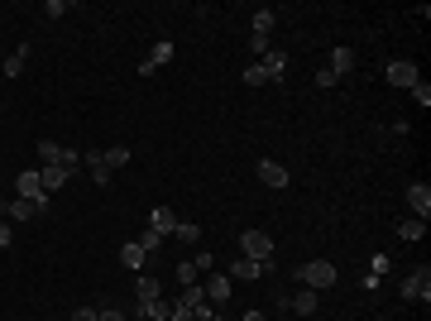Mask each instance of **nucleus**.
I'll use <instances>...</instances> for the list:
<instances>
[{"label": "nucleus", "instance_id": "f257e3e1", "mask_svg": "<svg viewBox=\"0 0 431 321\" xmlns=\"http://www.w3.org/2000/svg\"><path fill=\"white\" fill-rule=\"evenodd\" d=\"M297 283L312 288V293H326V288H336V264L331 259H312V264L297 268Z\"/></svg>", "mask_w": 431, "mask_h": 321}, {"label": "nucleus", "instance_id": "f03ea898", "mask_svg": "<svg viewBox=\"0 0 431 321\" xmlns=\"http://www.w3.org/2000/svg\"><path fill=\"white\" fill-rule=\"evenodd\" d=\"M240 259H254V264L273 268V240L264 235V230H244L240 235Z\"/></svg>", "mask_w": 431, "mask_h": 321}, {"label": "nucleus", "instance_id": "7ed1b4c3", "mask_svg": "<svg viewBox=\"0 0 431 321\" xmlns=\"http://www.w3.org/2000/svg\"><path fill=\"white\" fill-rule=\"evenodd\" d=\"M398 293H403L407 302H427V297H431V268H427V264L412 268L403 283H398Z\"/></svg>", "mask_w": 431, "mask_h": 321}, {"label": "nucleus", "instance_id": "20e7f679", "mask_svg": "<svg viewBox=\"0 0 431 321\" xmlns=\"http://www.w3.org/2000/svg\"><path fill=\"white\" fill-rule=\"evenodd\" d=\"M383 81H388V86H407V91H412V86L422 81V72H417V63H388Z\"/></svg>", "mask_w": 431, "mask_h": 321}, {"label": "nucleus", "instance_id": "39448f33", "mask_svg": "<svg viewBox=\"0 0 431 321\" xmlns=\"http://www.w3.org/2000/svg\"><path fill=\"white\" fill-rule=\"evenodd\" d=\"M48 211V202H29V197H15L5 202V221H34V216Z\"/></svg>", "mask_w": 431, "mask_h": 321}, {"label": "nucleus", "instance_id": "423d86ee", "mask_svg": "<svg viewBox=\"0 0 431 321\" xmlns=\"http://www.w3.org/2000/svg\"><path fill=\"white\" fill-rule=\"evenodd\" d=\"M259 67H264V77H269L273 86H283V81H288V53H278V48H269Z\"/></svg>", "mask_w": 431, "mask_h": 321}, {"label": "nucleus", "instance_id": "0eeeda50", "mask_svg": "<svg viewBox=\"0 0 431 321\" xmlns=\"http://www.w3.org/2000/svg\"><path fill=\"white\" fill-rule=\"evenodd\" d=\"M254 173H259V183H264V188H273V192H283V188H288V168H283V163L264 159L259 168H254Z\"/></svg>", "mask_w": 431, "mask_h": 321}, {"label": "nucleus", "instance_id": "6e6552de", "mask_svg": "<svg viewBox=\"0 0 431 321\" xmlns=\"http://www.w3.org/2000/svg\"><path fill=\"white\" fill-rule=\"evenodd\" d=\"M173 53H178V48H173V39H159V44H154V53H149L144 63H139V72H144V77H154V67L173 63Z\"/></svg>", "mask_w": 431, "mask_h": 321}, {"label": "nucleus", "instance_id": "1a4fd4ad", "mask_svg": "<svg viewBox=\"0 0 431 321\" xmlns=\"http://www.w3.org/2000/svg\"><path fill=\"white\" fill-rule=\"evenodd\" d=\"M15 192L29 197V202H48V192H44V183H39V173H34V168H25V173L15 178Z\"/></svg>", "mask_w": 431, "mask_h": 321}, {"label": "nucleus", "instance_id": "9d476101", "mask_svg": "<svg viewBox=\"0 0 431 321\" xmlns=\"http://www.w3.org/2000/svg\"><path fill=\"white\" fill-rule=\"evenodd\" d=\"M407 207H412L417 221H427V216H431V188H427V183H412V188H407Z\"/></svg>", "mask_w": 431, "mask_h": 321}, {"label": "nucleus", "instance_id": "9b49d317", "mask_svg": "<svg viewBox=\"0 0 431 321\" xmlns=\"http://www.w3.org/2000/svg\"><path fill=\"white\" fill-rule=\"evenodd\" d=\"M149 230H159L163 240H168V235L178 230V216H173V207H154V211H149Z\"/></svg>", "mask_w": 431, "mask_h": 321}, {"label": "nucleus", "instance_id": "f8f14e48", "mask_svg": "<svg viewBox=\"0 0 431 321\" xmlns=\"http://www.w3.org/2000/svg\"><path fill=\"white\" fill-rule=\"evenodd\" d=\"M317 307H321V297L312 293V288H302V293H293V297H288V312H297V317H312Z\"/></svg>", "mask_w": 431, "mask_h": 321}, {"label": "nucleus", "instance_id": "ddd939ff", "mask_svg": "<svg viewBox=\"0 0 431 321\" xmlns=\"http://www.w3.org/2000/svg\"><path fill=\"white\" fill-rule=\"evenodd\" d=\"M264 273H269V264H254V259H235L225 278H244V283H254V278H264Z\"/></svg>", "mask_w": 431, "mask_h": 321}, {"label": "nucleus", "instance_id": "4468645a", "mask_svg": "<svg viewBox=\"0 0 431 321\" xmlns=\"http://www.w3.org/2000/svg\"><path fill=\"white\" fill-rule=\"evenodd\" d=\"M67 178H72V173H62L58 163H44V168H39V183H44V192H48V197H53V192L62 188Z\"/></svg>", "mask_w": 431, "mask_h": 321}, {"label": "nucleus", "instance_id": "2eb2a0df", "mask_svg": "<svg viewBox=\"0 0 431 321\" xmlns=\"http://www.w3.org/2000/svg\"><path fill=\"white\" fill-rule=\"evenodd\" d=\"M81 163L91 168V178H96L101 188H106V183H110V168H106V159H101V149H86V154H81Z\"/></svg>", "mask_w": 431, "mask_h": 321}, {"label": "nucleus", "instance_id": "dca6fc26", "mask_svg": "<svg viewBox=\"0 0 431 321\" xmlns=\"http://www.w3.org/2000/svg\"><path fill=\"white\" fill-rule=\"evenodd\" d=\"M326 67H331L336 77H345V72L354 67V48H345V44H340V48H331V63H326Z\"/></svg>", "mask_w": 431, "mask_h": 321}, {"label": "nucleus", "instance_id": "f3484780", "mask_svg": "<svg viewBox=\"0 0 431 321\" xmlns=\"http://www.w3.org/2000/svg\"><path fill=\"white\" fill-rule=\"evenodd\" d=\"M135 302H159V278L135 273Z\"/></svg>", "mask_w": 431, "mask_h": 321}, {"label": "nucleus", "instance_id": "a211bd4d", "mask_svg": "<svg viewBox=\"0 0 431 321\" xmlns=\"http://www.w3.org/2000/svg\"><path fill=\"white\" fill-rule=\"evenodd\" d=\"M101 159H106V168H125V163L135 159V149H130V144H115V149H101Z\"/></svg>", "mask_w": 431, "mask_h": 321}, {"label": "nucleus", "instance_id": "6ab92c4d", "mask_svg": "<svg viewBox=\"0 0 431 321\" xmlns=\"http://www.w3.org/2000/svg\"><path fill=\"white\" fill-rule=\"evenodd\" d=\"M120 264L130 268V273H139V268H144V249H139L135 240H130V244H120Z\"/></svg>", "mask_w": 431, "mask_h": 321}, {"label": "nucleus", "instance_id": "aec40b11", "mask_svg": "<svg viewBox=\"0 0 431 321\" xmlns=\"http://www.w3.org/2000/svg\"><path fill=\"white\" fill-rule=\"evenodd\" d=\"M225 297H230V278L220 273V278H211V283H206V302H211V307H220Z\"/></svg>", "mask_w": 431, "mask_h": 321}, {"label": "nucleus", "instance_id": "412c9836", "mask_svg": "<svg viewBox=\"0 0 431 321\" xmlns=\"http://www.w3.org/2000/svg\"><path fill=\"white\" fill-rule=\"evenodd\" d=\"M398 235H403V240H427V221L407 216V221H398Z\"/></svg>", "mask_w": 431, "mask_h": 321}, {"label": "nucleus", "instance_id": "4be33fe9", "mask_svg": "<svg viewBox=\"0 0 431 321\" xmlns=\"http://www.w3.org/2000/svg\"><path fill=\"white\" fill-rule=\"evenodd\" d=\"M25 63H29V44H20L15 53L5 58V77H20V72H25Z\"/></svg>", "mask_w": 431, "mask_h": 321}, {"label": "nucleus", "instance_id": "5701e85b", "mask_svg": "<svg viewBox=\"0 0 431 321\" xmlns=\"http://www.w3.org/2000/svg\"><path fill=\"white\" fill-rule=\"evenodd\" d=\"M178 302L197 312V307H206V288H201V283H192V288H183V297H178Z\"/></svg>", "mask_w": 431, "mask_h": 321}, {"label": "nucleus", "instance_id": "b1692460", "mask_svg": "<svg viewBox=\"0 0 431 321\" xmlns=\"http://www.w3.org/2000/svg\"><path fill=\"white\" fill-rule=\"evenodd\" d=\"M173 240H187V244H197V240H201V225H197V221H178Z\"/></svg>", "mask_w": 431, "mask_h": 321}, {"label": "nucleus", "instance_id": "393cba45", "mask_svg": "<svg viewBox=\"0 0 431 321\" xmlns=\"http://www.w3.org/2000/svg\"><path fill=\"white\" fill-rule=\"evenodd\" d=\"M273 25H278V15H273V10H254V34H264V39H269Z\"/></svg>", "mask_w": 431, "mask_h": 321}, {"label": "nucleus", "instance_id": "a878e982", "mask_svg": "<svg viewBox=\"0 0 431 321\" xmlns=\"http://www.w3.org/2000/svg\"><path fill=\"white\" fill-rule=\"evenodd\" d=\"M39 159H44V163H58V159H62V144H53V139H39Z\"/></svg>", "mask_w": 431, "mask_h": 321}, {"label": "nucleus", "instance_id": "bb28decb", "mask_svg": "<svg viewBox=\"0 0 431 321\" xmlns=\"http://www.w3.org/2000/svg\"><path fill=\"white\" fill-rule=\"evenodd\" d=\"M178 283H183V288H192V283H201V273H197V264H178Z\"/></svg>", "mask_w": 431, "mask_h": 321}, {"label": "nucleus", "instance_id": "cd10ccee", "mask_svg": "<svg viewBox=\"0 0 431 321\" xmlns=\"http://www.w3.org/2000/svg\"><path fill=\"white\" fill-rule=\"evenodd\" d=\"M139 249H144V254H154V249H159V244H163V235H159V230H144V235H139Z\"/></svg>", "mask_w": 431, "mask_h": 321}, {"label": "nucleus", "instance_id": "c85d7f7f", "mask_svg": "<svg viewBox=\"0 0 431 321\" xmlns=\"http://www.w3.org/2000/svg\"><path fill=\"white\" fill-rule=\"evenodd\" d=\"M244 86H269V77H264V67L254 63V67H244Z\"/></svg>", "mask_w": 431, "mask_h": 321}, {"label": "nucleus", "instance_id": "c756f323", "mask_svg": "<svg viewBox=\"0 0 431 321\" xmlns=\"http://www.w3.org/2000/svg\"><path fill=\"white\" fill-rule=\"evenodd\" d=\"M62 15H67V0H48L44 5V20H62Z\"/></svg>", "mask_w": 431, "mask_h": 321}, {"label": "nucleus", "instance_id": "7c9ffc66", "mask_svg": "<svg viewBox=\"0 0 431 321\" xmlns=\"http://www.w3.org/2000/svg\"><path fill=\"white\" fill-rule=\"evenodd\" d=\"M192 264H197V273H211V268H216V254H211V249H201Z\"/></svg>", "mask_w": 431, "mask_h": 321}, {"label": "nucleus", "instance_id": "2f4dec72", "mask_svg": "<svg viewBox=\"0 0 431 321\" xmlns=\"http://www.w3.org/2000/svg\"><path fill=\"white\" fill-rule=\"evenodd\" d=\"M168 321H192V307H183V302H168Z\"/></svg>", "mask_w": 431, "mask_h": 321}, {"label": "nucleus", "instance_id": "473e14b6", "mask_svg": "<svg viewBox=\"0 0 431 321\" xmlns=\"http://www.w3.org/2000/svg\"><path fill=\"white\" fill-rule=\"evenodd\" d=\"M77 149H62V159H58V168H62V173H72V168H77Z\"/></svg>", "mask_w": 431, "mask_h": 321}, {"label": "nucleus", "instance_id": "72a5a7b5", "mask_svg": "<svg viewBox=\"0 0 431 321\" xmlns=\"http://www.w3.org/2000/svg\"><path fill=\"white\" fill-rule=\"evenodd\" d=\"M249 53L264 58V53H269V39H264V34H249Z\"/></svg>", "mask_w": 431, "mask_h": 321}, {"label": "nucleus", "instance_id": "f704fd0d", "mask_svg": "<svg viewBox=\"0 0 431 321\" xmlns=\"http://www.w3.org/2000/svg\"><path fill=\"white\" fill-rule=\"evenodd\" d=\"M96 321H125L120 307H96Z\"/></svg>", "mask_w": 431, "mask_h": 321}, {"label": "nucleus", "instance_id": "c9c22d12", "mask_svg": "<svg viewBox=\"0 0 431 321\" xmlns=\"http://www.w3.org/2000/svg\"><path fill=\"white\" fill-rule=\"evenodd\" d=\"M336 81H340V77H336L331 67H317V86H321V91H326V86H336Z\"/></svg>", "mask_w": 431, "mask_h": 321}, {"label": "nucleus", "instance_id": "e433bc0d", "mask_svg": "<svg viewBox=\"0 0 431 321\" xmlns=\"http://www.w3.org/2000/svg\"><path fill=\"white\" fill-rule=\"evenodd\" d=\"M10 244H15V225H10V221H0V249H10Z\"/></svg>", "mask_w": 431, "mask_h": 321}, {"label": "nucleus", "instance_id": "4c0bfd02", "mask_svg": "<svg viewBox=\"0 0 431 321\" xmlns=\"http://www.w3.org/2000/svg\"><path fill=\"white\" fill-rule=\"evenodd\" d=\"M412 101H422V106H431V86H427V81H417V86H412Z\"/></svg>", "mask_w": 431, "mask_h": 321}, {"label": "nucleus", "instance_id": "58836bf2", "mask_svg": "<svg viewBox=\"0 0 431 321\" xmlns=\"http://www.w3.org/2000/svg\"><path fill=\"white\" fill-rule=\"evenodd\" d=\"M369 273H378V278H383V273H388V254H374V259H369Z\"/></svg>", "mask_w": 431, "mask_h": 321}, {"label": "nucleus", "instance_id": "ea45409f", "mask_svg": "<svg viewBox=\"0 0 431 321\" xmlns=\"http://www.w3.org/2000/svg\"><path fill=\"white\" fill-rule=\"evenodd\" d=\"M72 321H96V307H77V312H72Z\"/></svg>", "mask_w": 431, "mask_h": 321}, {"label": "nucleus", "instance_id": "a19ab883", "mask_svg": "<svg viewBox=\"0 0 431 321\" xmlns=\"http://www.w3.org/2000/svg\"><path fill=\"white\" fill-rule=\"evenodd\" d=\"M0 207H5V202H0Z\"/></svg>", "mask_w": 431, "mask_h": 321}]
</instances>
